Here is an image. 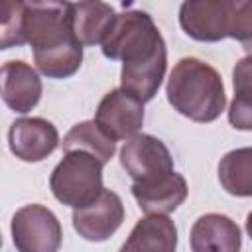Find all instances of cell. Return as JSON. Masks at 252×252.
<instances>
[{"instance_id":"obj_3","label":"cell","mask_w":252,"mask_h":252,"mask_svg":"<svg viewBox=\"0 0 252 252\" xmlns=\"http://www.w3.org/2000/svg\"><path fill=\"white\" fill-rule=\"evenodd\" d=\"M179 24L197 41L234 37L244 45L252 37V4L228 0H191L179 8Z\"/></svg>"},{"instance_id":"obj_7","label":"cell","mask_w":252,"mask_h":252,"mask_svg":"<svg viewBox=\"0 0 252 252\" xmlns=\"http://www.w3.org/2000/svg\"><path fill=\"white\" fill-rule=\"evenodd\" d=\"M120 163L134 183H146L173 171L167 146L150 134H134L120 150Z\"/></svg>"},{"instance_id":"obj_10","label":"cell","mask_w":252,"mask_h":252,"mask_svg":"<svg viewBox=\"0 0 252 252\" xmlns=\"http://www.w3.org/2000/svg\"><path fill=\"white\" fill-rule=\"evenodd\" d=\"M8 144L16 158L24 161H41L57 148L59 134L45 118H18L8 130Z\"/></svg>"},{"instance_id":"obj_11","label":"cell","mask_w":252,"mask_h":252,"mask_svg":"<svg viewBox=\"0 0 252 252\" xmlns=\"http://www.w3.org/2000/svg\"><path fill=\"white\" fill-rule=\"evenodd\" d=\"M0 96L20 114L30 112L41 96V79L26 61H8L0 67Z\"/></svg>"},{"instance_id":"obj_15","label":"cell","mask_w":252,"mask_h":252,"mask_svg":"<svg viewBox=\"0 0 252 252\" xmlns=\"http://www.w3.org/2000/svg\"><path fill=\"white\" fill-rule=\"evenodd\" d=\"M177 226L165 215H148L136 222L120 252H175Z\"/></svg>"},{"instance_id":"obj_2","label":"cell","mask_w":252,"mask_h":252,"mask_svg":"<svg viewBox=\"0 0 252 252\" xmlns=\"http://www.w3.org/2000/svg\"><path fill=\"white\" fill-rule=\"evenodd\" d=\"M165 93L169 104L195 122L217 120L226 104L219 71L197 57H183L175 63Z\"/></svg>"},{"instance_id":"obj_9","label":"cell","mask_w":252,"mask_h":252,"mask_svg":"<svg viewBox=\"0 0 252 252\" xmlns=\"http://www.w3.org/2000/svg\"><path fill=\"white\" fill-rule=\"evenodd\" d=\"M94 124L114 142L132 138L144 124V104L122 89H114L98 102Z\"/></svg>"},{"instance_id":"obj_20","label":"cell","mask_w":252,"mask_h":252,"mask_svg":"<svg viewBox=\"0 0 252 252\" xmlns=\"http://www.w3.org/2000/svg\"><path fill=\"white\" fill-rule=\"evenodd\" d=\"M228 120L234 128L250 130V57H244L234 67V100Z\"/></svg>"},{"instance_id":"obj_4","label":"cell","mask_w":252,"mask_h":252,"mask_svg":"<svg viewBox=\"0 0 252 252\" xmlns=\"http://www.w3.org/2000/svg\"><path fill=\"white\" fill-rule=\"evenodd\" d=\"M108 59H120L122 65L138 63L165 45L152 16L142 10L116 14L108 33L100 41Z\"/></svg>"},{"instance_id":"obj_5","label":"cell","mask_w":252,"mask_h":252,"mask_svg":"<svg viewBox=\"0 0 252 252\" xmlns=\"http://www.w3.org/2000/svg\"><path fill=\"white\" fill-rule=\"evenodd\" d=\"M49 187L55 199L73 209L85 207L98 197L102 187V163L87 152H67L55 165Z\"/></svg>"},{"instance_id":"obj_6","label":"cell","mask_w":252,"mask_h":252,"mask_svg":"<svg viewBox=\"0 0 252 252\" xmlns=\"http://www.w3.org/2000/svg\"><path fill=\"white\" fill-rule=\"evenodd\" d=\"M12 238L18 252H57L63 230L47 207L32 203L14 213Z\"/></svg>"},{"instance_id":"obj_16","label":"cell","mask_w":252,"mask_h":252,"mask_svg":"<svg viewBox=\"0 0 252 252\" xmlns=\"http://www.w3.org/2000/svg\"><path fill=\"white\" fill-rule=\"evenodd\" d=\"M116 14L106 2H79L71 4L73 33L81 45H94L104 39Z\"/></svg>"},{"instance_id":"obj_19","label":"cell","mask_w":252,"mask_h":252,"mask_svg":"<svg viewBox=\"0 0 252 252\" xmlns=\"http://www.w3.org/2000/svg\"><path fill=\"white\" fill-rule=\"evenodd\" d=\"M26 43V2L0 0V49Z\"/></svg>"},{"instance_id":"obj_12","label":"cell","mask_w":252,"mask_h":252,"mask_svg":"<svg viewBox=\"0 0 252 252\" xmlns=\"http://www.w3.org/2000/svg\"><path fill=\"white\" fill-rule=\"evenodd\" d=\"M189 240L193 252H238L242 234L238 224L226 215L209 213L195 220Z\"/></svg>"},{"instance_id":"obj_13","label":"cell","mask_w":252,"mask_h":252,"mask_svg":"<svg viewBox=\"0 0 252 252\" xmlns=\"http://www.w3.org/2000/svg\"><path fill=\"white\" fill-rule=\"evenodd\" d=\"M132 195L146 215H167L185 201L187 181L181 173L171 171L146 183H134Z\"/></svg>"},{"instance_id":"obj_17","label":"cell","mask_w":252,"mask_h":252,"mask_svg":"<svg viewBox=\"0 0 252 252\" xmlns=\"http://www.w3.org/2000/svg\"><path fill=\"white\" fill-rule=\"evenodd\" d=\"M63 150L65 152H87L94 159H98L102 165L114 156L116 142L110 140L96 124L94 120H85L75 124L63 138Z\"/></svg>"},{"instance_id":"obj_14","label":"cell","mask_w":252,"mask_h":252,"mask_svg":"<svg viewBox=\"0 0 252 252\" xmlns=\"http://www.w3.org/2000/svg\"><path fill=\"white\" fill-rule=\"evenodd\" d=\"M165 67H167V51L163 45L156 53H152L150 57L138 63L122 65L120 89L144 104L156 96L161 79L165 75Z\"/></svg>"},{"instance_id":"obj_21","label":"cell","mask_w":252,"mask_h":252,"mask_svg":"<svg viewBox=\"0 0 252 252\" xmlns=\"http://www.w3.org/2000/svg\"><path fill=\"white\" fill-rule=\"evenodd\" d=\"M0 246H2V234H0Z\"/></svg>"},{"instance_id":"obj_18","label":"cell","mask_w":252,"mask_h":252,"mask_svg":"<svg viewBox=\"0 0 252 252\" xmlns=\"http://www.w3.org/2000/svg\"><path fill=\"white\" fill-rule=\"evenodd\" d=\"M219 179L230 195L248 197L252 193V152L250 148L228 152L219 163Z\"/></svg>"},{"instance_id":"obj_8","label":"cell","mask_w":252,"mask_h":252,"mask_svg":"<svg viewBox=\"0 0 252 252\" xmlns=\"http://www.w3.org/2000/svg\"><path fill=\"white\" fill-rule=\"evenodd\" d=\"M124 220V205L114 191L102 189L94 201L73 211V226L85 240L102 242Z\"/></svg>"},{"instance_id":"obj_1","label":"cell","mask_w":252,"mask_h":252,"mask_svg":"<svg viewBox=\"0 0 252 252\" xmlns=\"http://www.w3.org/2000/svg\"><path fill=\"white\" fill-rule=\"evenodd\" d=\"M26 41L43 75L67 79L79 71L83 45L73 33L69 2H26Z\"/></svg>"}]
</instances>
